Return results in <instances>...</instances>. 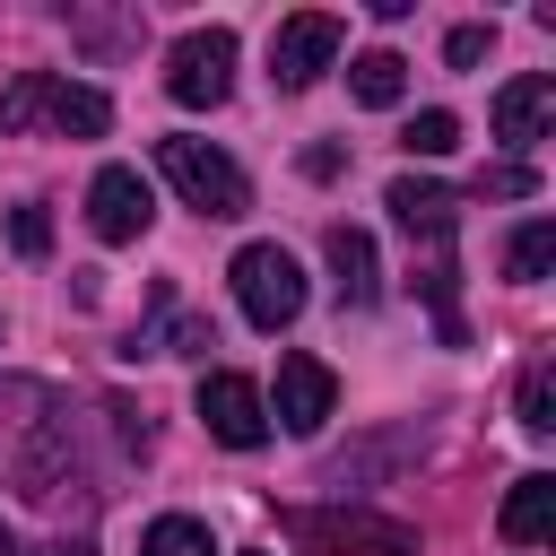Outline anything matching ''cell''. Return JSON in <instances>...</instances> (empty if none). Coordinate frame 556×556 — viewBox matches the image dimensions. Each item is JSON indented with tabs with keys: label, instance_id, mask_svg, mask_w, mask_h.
Returning a JSON list of instances; mask_svg holds the SVG:
<instances>
[{
	"label": "cell",
	"instance_id": "7c38bea8",
	"mask_svg": "<svg viewBox=\"0 0 556 556\" xmlns=\"http://www.w3.org/2000/svg\"><path fill=\"white\" fill-rule=\"evenodd\" d=\"M321 252H330L339 304H374V295H382V278H374V235H365V226H330V235H321Z\"/></svg>",
	"mask_w": 556,
	"mask_h": 556
},
{
	"label": "cell",
	"instance_id": "44dd1931",
	"mask_svg": "<svg viewBox=\"0 0 556 556\" xmlns=\"http://www.w3.org/2000/svg\"><path fill=\"white\" fill-rule=\"evenodd\" d=\"M486 52H495V26H452V43H443V61H452V70H478Z\"/></svg>",
	"mask_w": 556,
	"mask_h": 556
},
{
	"label": "cell",
	"instance_id": "8fae6325",
	"mask_svg": "<svg viewBox=\"0 0 556 556\" xmlns=\"http://www.w3.org/2000/svg\"><path fill=\"white\" fill-rule=\"evenodd\" d=\"M547 113H556V78H513L504 96H495V139H513V148H539V130H547Z\"/></svg>",
	"mask_w": 556,
	"mask_h": 556
},
{
	"label": "cell",
	"instance_id": "9a60e30c",
	"mask_svg": "<svg viewBox=\"0 0 556 556\" xmlns=\"http://www.w3.org/2000/svg\"><path fill=\"white\" fill-rule=\"evenodd\" d=\"M139 556H217V539H208V521L165 513V521H148V530H139Z\"/></svg>",
	"mask_w": 556,
	"mask_h": 556
},
{
	"label": "cell",
	"instance_id": "3957f363",
	"mask_svg": "<svg viewBox=\"0 0 556 556\" xmlns=\"http://www.w3.org/2000/svg\"><path fill=\"white\" fill-rule=\"evenodd\" d=\"M156 174H165L200 217H243V208H252L243 165H235L226 148H208V139H156Z\"/></svg>",
	"mask_w": 556,
	"mask_h": 556
},
{
	"label": "cell",
	"instance_id": "6da1fadb",
	"mask_svg": "<svg viewBox=\"0 0 556 556\" xmlns=\"http://www.w3.org/2000/svg\"><path fill=\"white\" fill-rule=\"evenodd\" d=\"M61 130V139H104L113 130V104H104V87H70V78H52V70H17L9 87H0V139H17V130Z\"/></svg>",
	"mask_w": 556,
	"mask_h": 556
},
{
	"label": "cell",
	"instance_id": "9c48e42d",
	"mask_svg": "<svg viewBox=\"0 0 556 556\" xmlns=\"http://www.w3.org/2000/svg\"><path fill=\"white\" fill-rule=\"evenodd\" d=\"M148 217H156V200H148V182H139L130 165H104V174L87 182V226H96L104 243H139Z\"/></svg>",
	"mask_w": 556,
	"mask_h": 556
},
{
	"label": "cell",
	"instance_id": "277c9868",
	"mask_svg": "<svg viewBox=\"0 0 556 556\" xmlns=\"http://www.w3.org/2000/svg\"><path fill=\"white\" fill-rule=\"evenodd\" d=\"M226 278H235L243 321H261V330H287V321L304 313V269H295V252H287V243H243Z\"/></svg>",
	"mask_w": 556,
	"mask_h": 556
},
{
	"label": "cell",
	"instance_id": "4fadbf2b",
	"mask_svg": "<svg viewBox=\"0 0 556 556\" xmlns=\"http://www.w3.org/2000/svg\"><path fill=\"white\" fill-rule=\"evenodd\" d=\"M513 547H539L547 530H556V478L547 469H530V478H513V495H504V521H495Z\"/></svg>",
	"mask_w": 556,
	"mask_h": 556
},
{
	"label": "cell",
	"instance_id": "2e32d148",
	"mask_svg": "<svg viewBox=\"0 0 556 556\" xmlns=\"http://www.w3.org/2000/svg\"><path fill=\"white\" fill-rule=\"evenodd\" d=\"M547 261H556V226H547V217H530V226L504 243V269H513V287H539V278H547Z\"/></svg>",
	"mask_w": 556,
	"mask_h": 556
},
{
	"label": "cell",
	"instance_id": "30bf717a",
	"mask_svg": "<svg viewBox=\"0 0 556 556\" xmlns=\"http://www.w3.org/2000/svg\"><path fill=\"white\" fill-rule=\"evenodd\" d=\"M382 208H391V217H400L417 243H434V252L452 243V217H460V200H452L443 182H426V174H400V182L382 191Z\"/></svg>",
	"mask_w": 556,
	"mask_h": 556
},
{
	"label": "cell",
	"instance_id": "e0dca14e",
	"mask_svg": "<svg viewBox=\"0 0 556 556\" xmlns=\"http://www.w3.org/2000/svg\"><path fill=\"white\" fill-rule=\"evenodd\" d=\"M521 434H556V374H547V356L521 374Z\"/></svg>",
	"mask_w": 556,
	"mask_h": 556
},
{
	"label": "cell",
	"instance_id": "ffe728a7",
	"mask_svg": "<svg viewBox=\"0 0 556 556\" xmlns=\"http://www.w3.org/2000/svg\"><path fill=\"white\" fill-rule=\"evenodd\" d=\"M469 191H478V200H530V191H539V174H530V165H486Z\"/></svg>",
	"mask_w": 556,
	"mask_h": 556
},
{
	"label": "cell",
	"instance_id": "7a4b0ae2",
	"mask_svg": "<svg viewBox=\"0 0 556 556\" xmlns=\"http://www.w3.org/2000/svg\"><path fill=\"white\" fill-rule=\"evenodd\" d=\"M278 530L304 556H417L408 521H382V513H356V504H295V513H278Z\"/></svg>",
	"mask_w": 556,
	"mask_h": 556
},
{
	"label": "cell",
	"instance_id": "52a82bcc",
	"mask_svg": "<svg viewBox=\"0 0 556 556\" xmlns=\"http://www.w3.org/2000/svg\"><path fill=\"white\" fill-rule=\"evenodd\" d=\"M339 43H348V26H339L330 9H295V17L269 35V78L295 96V87H313V78L339 61Z\"/></svg>",
	"mask_w": 556,
	"mask_h": 556
},
{
	"label": "cell",
	"instance_id": "5b68a950",
	"mask_svg": "<svg viewBox=\"0 0 556 556\" xmlns=\"http://www.w3.org/2000/svg\"><path fill=\"white\" fill-rule=\"evenodd\" d=\"M226 87H235V35L226 26H191L165 52V96L200 113V104H226Z\"/></svg>",
	"mask_w": 556,
	"mask_h": 556
},
{
	"label": "cell",
	"instance_id": "ba28073f",
	"mask_svg": "<svg viewBox=\"0 0 556 556\" xmlns=\"http://www.w3.org/2000/svg\"><path fill=\"white\" fill-rule=\"evenodd\" d=\"M330 408H339V374L321 365V356H278V426L287 434H321L330 426Z\"/></svg>",
	"mask_w": 556,
	"mask_h": 556
},
{
	"label": "cell",
	"instance_id": "8992f818",
	"mask_svg": "<svg viewBox=\"0 0 556 556\" xmlns=\"http://www.w3.org/2000/svg\"><path fill=\"white\" fill-rule=\"evenodd\" d=\"M200 426H208L226 452H261V443H269V400H261V382L235 374V365L200 374Z\"/></svg>",
	"mask_w": 556,
	"mask_h": 556
},
{
	"label": "cell",
	"instance_id": "d6986e66",
	"mask_svg": "<svg viewBox=\"0 0 556 556\" xmlns=\"http://www.w3.org/2000/svg\"><path fill=\"white\" fill-rule=\"evenodd\" d=\"M9 243H17L26 261L52 252V217H43V200H17V208H9Z\"/></svg>",
	"mask_w": 556,
	"mask_h": 556
},
{
	"label": "cell",
	"instance_id": "7402d4cb",
	"mask_svg": "<svg viewBox=\"0 0 556 556\" xmlns=\"http://www.w3.org/2000/svg\"><path fill=\"white\" fill-rule=\"evenodd\" d=\"M0 556H17V530H9V521H0Z\"/></svg>",
	"mask_w": 556,
	"mask_h": 556
},
{
	"label": "cell",
	"instance_id": "5bb4252c",
	"mask_svg": "<svg viewBox=\"0 0 556 556\" xmlns=\"http://www.w3.org/2000/svg\"><path fill=\"white\" fill-rule=\"evenodd\" d=\"M348 87H356V104H374V113H382V104H400L408 61H400V52H356V61H348Z\"/></svg>",
	"mask_w": 556,
	"mask_h": 556
},
{
	"label": "cell",
	"instance_id": "ac0fdd59",
	"mask_svg": "<svg viewBox=\"0 0 556 556\" xmlns=\"http://www.w3.org/2000/svg\"><path fill=\"white\" fill-rule=\"evenodd\" d=\"M400 148H408V156H452V148H460V122L434 104V113H417V122L400 130Z\"/></svg>",
	"mask_w": 556,
	"mask_h": 556
}]
</instances>
